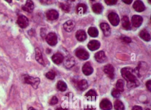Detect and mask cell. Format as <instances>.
<instances>
[{
	"mask_svg": "<svg viewBox=\"0 0 151 110\" xmlns=\"http://www.w3.org/2000/svg\"><path fill=\"white\" fill-rule=\"evenodd\" d=\"M22 9L24 11L31 13L34 10V3L32 1H27L25 5L22 6Z\"/></svg>",
	"mask_w": 151,
	"mask_h": 110,
	"instance_id": "12",
	"label": "cell"
},
{
	"mask_svg": "<svg viewBox=\"0 0 151 110\" xmlns=\"http://www.w3.org/2000/svg\"><path fill=\"white\" fill-rule=\"evenodd\" d=\"M75 63L74 58L71 56H68L65 59L64 65L66 68L70 69L74 65Z\"/></svg>",
	"mask_w": 151,
	"mask_h": 110,
	"instance_id": "17",
	"label": "cell"
},
{
	"mask_svg": "<svg viewBox=\"0 0 151 110\" xmlns=\"http://www.w3.org/2000/svg\"><path fill=\"white\" fill-rule=\"evenodd\" d=\"M114 106L116 110H124L125 107L122 102L119 100L115 101Z\"/></svg>",
	"mask_w": 151,
	"mask_h": 110,
	"instance_id": "29",
	"label": "cell"
},
{
	"mask_svg": "<svg viewBox=\"0 0 151 110\" xmlns=\"http://www.w3.org/2000/svg\"><path fill=\"white\" fill-rule=\"evenodd\" d=\"M76 56L81 59L86 60L89 58V55L88 52L85 49L83 48H79L77 49L75 52Z\"/></svg>",
	"mask_w": 151,
	"mask_h": 110,
	"instance_id": "5",
	"label": "cell"
},
{
	"mask_svg": "<svg viewBox=\"0 0 151 110\" xmlns=\"http://www.w3.org/2000/svg\"><path fill=\"white\" fill-rule=\"evenodd\" d=\"M35 33H36V32H35V30L33 29H31L28 31V34L30 36H34Z\"/></svg>",
	"mask_w": 151,
	"mask_h": 110,
	"instance_id": "40",
	"label": "cell"
},
{
	"mask_svg": "<svg viewBox=\"0 0 151 110\" xmlns=\"http://www.w3.org/2000/svg\"><path fill=\"white\" fill-rule=\"evenodd\" d=\"M60 7L62 9V10L66 13L69 12L70 10V8L68 5H65L63 3H60Z\"/></svg>",
	"mask_w": 151,
	"mask_h": 110,
	"instance_id": "32",
	"label": "cell"
},
{
	"mask_svg": "<svg viewBox=\"0 0 151 110\" xmlns=\"http://www.w3.org/2000/svg\"><path fill=\"white\" fill-rule=\"evenodd\" d=\"M132 110H143L142 108L141 107L138 106H135L133 107Z\"/></svg>",
	"mask_w": 151,
	"mask_h": 110,
	"instance_id": "41",
	"label": "cell"
},
{
	"mask_svg": "<svg viewBox=\"0 0 151 110\" xmlns=\"http://www.w3.org/2000/svg\"><path fill=\"white\" fill-rule=\"evenodd\" d=\"M105 2L107 5H115L117 3V1H115V0H106Z\"/></svg>",
	"mask_w": 151,
	"mask_h": 110,
	"instance_id": "36",
	"label": "cell"
},
{
	"mask_svg": "<svg viewBox=\"0 0 151 110\" xmlns=\"http://www.w3.org/2000/svg\"><path fill=\"white\" fill-rule=\"evenodd\" d=\"M108 19L110 23L114 26H117L119 23L120 18L116 13L112 12L108 15Z\"/></svg>",
	"mask_w": 151,
	"mask_h": 110,
	"instance_id": "6",
	"label": "cell"
},
{
	"mask_svg": "<svg viewBox=\"0 0 151 110\" xmlns=\"http://www.w3.org/2000/svg\"><path fill=\"white\" fill-rule=\"evenodd\" d=\"M58 102V99L56 96H53L49 102V104L51 105H54L55 104H57Z\"/></svg>",
	"mask_w": 151,
	"mask_h": 110,
	"instance_id": "35",
	"label": "cell"
},
{
	"mask_svg": "<svg viewBox=\"0 0 151 110\" xmlns=\"http://www.w3.org/2000/svg\"><path fill=\"white\" fill-rule=\"evenodd\" d=\"M100 28L103 31L105 36L108 37L110 35L111 29L109 24L106 23H102L100 24Z\"/></svg>",
	"mask_w": 151,
	"mask_h": 110,
	"instance_id": "18",
	"label": "cell"
},
{
	"mask_svg": "<svg viewBox=\"0 0 151 110\" xmlns=\"http://www.w3.org/2000/svg\"><path fill=\"white\" fill-rule=\"evenodd\" d=\"M85 110H95V109H93V108H85Z\"/></svg>",
	"mask_w": 151,
	"mask_h": 110,
	"instance_id": "44",
	"label": "cell"
},
{
	"mask_svg": "<svg viewBox=\"0 0 151 110\" xmlns=\"http://www.w3.org/2000/svg\"><path fill=\"white\" fill-rule=\"evenodd\" d=\"M82 70L84 74L88 76L92 74L93 70L91 63L89 62H87L83 66Z\"/></svg>",
	"mask_w": 151,
	"mask_h": 110,
	"instance_id": "9",
	"label": "cell"
},
{
	"mask_svg": "<svg viewBox=\"0 0 151 110\" xmlns=\"http://www.w3.org/2000/svg\"><path fill=\"white\" fill-rule=\"evenodd\" d=\"M139 36L144 41L148 42L151 40V36L148 32V31L146 29H143L139 32Z\"/></svg>",
	"mask_w": 151,
	"mask_h": 110,
	"instance_id": "23",
	"label": "cell"
},
{
	"mask_svg": "<svg viewBox=\"0 0 151 110\" xmlns=\"http://www.w3.org/2000/svg\"><path fill=\"white\" fill-rule=\"evenodd\" d=\"M59 14L58 12L55 10H49L47 12L46 17L48 20H54L59 18Z\"/></svg>",
	"mask_w": 151,
	"mask_h": 110,
	"instance_id": "11",
	"label": "cell"
},
{
	"mask_svg": "<svg viewBox=\"0 0 151 110\" xmlns=\"http://www.w3.org/2000/svg\"><path fill=\"white\" fill-rule=\"evenodd\" d=\"M112 96L115 98H119L120 96V92L116 89H114L112 92Z\"/></svg>",
	"mask_w": 151,
	"mask_h": 110,
	"instance_id": "34",
	"label": "cell"
},
{
	"mask_svg": "<svg viewBox=\"0 0 151 110\" xmlns=\"http://www.w3.org/2000/svg\"><path fill=\"white\" fill-rule=\"evenodd\" d=\"M146 110H150L149 109H147Z\"/></svg>",
	"mask_w": 151,
	"mask_h": 110,
	"instance_id": "47",
	"label": "cell"
},
{
	"mask_svg": "<svg viewBox=\"0 0 151 110\" xmlns=\"http://www.w3.org/2000/svg\"><path fill=\"white\" fill-rule=\"evenodd\" d=\"M87 7L84 4H79L76 7V11L79 14H83L87 11Z\"/></svg>",
	"mask_w": 151,
	"mask_h": 110,
	"instance_id": "24",
	"label": "cell"
},
{
	"mask_svg": "<svg viewBox=\"0 0 151 110\" xmlns=\"http://www.w3.org/2000/svg\"><path fill=\"white\" fill-rule=\"evenodd\" d=\"M46 77L50 80H53L56 77V73L53 71H50L46 74Z\"/></svg>",
	"mask_w": 151,
	"mask_h": 110,
	"instance_id": "31",
	"label": "cell"
},
{
	"mask_svg": "<svg viewBox=\"0 0 151 110\" xmlns=\"http://www.w3.org/2000/svg\"><path fill=\"white\" fill-rule=\"evenodd\" d=\"M100 107L103 110H110L112 108V104L109 100L105 98L100 102Z\"/></svg>",
	"mask_w": 151,
	"mask_h": 110,
	"instance_id": "10",
	"label": "cell"
},
{
	"mask_svg": "<svg viewBox=\"0 0 151 110\" xmlns=\"http://www.w3.org/2000/svg\"><path fill=\"white\" fill-rule=\"evenodd\" d=\"M87 46L89 50L91 51H96L98 50L100 47V42L97 40H93L89 42Z\"/></svg>",
	"mask_w": 151,
	"mask_h": 110,
	"instance_id": "14",
	"label": "cell"
},
{
	"mask_svg": "<svg viewBox=\"0 0 151 110\" xmlns=\"http://www.w3.org/2000/svg\"><path fill=\"white\" fill-rule=\"evenodd\" d=\"M122 1L124 2V3H126V4L129 5V4L132 3V2H133V1H132V0H126V1L123 0V1Z\"/></svg>",
	"mask_w": 151,
	"mask_h": 110,
	"instance_id": "42",
	"label": "cell"
},
{
	"mask_svg": "<svg viewBox=\"0 0 151 110\" xmlns=\"http://www.w3.org/2000/svg\"><path fill=\"white\" fill-rule=\"evenodd\" d=\"M46 41L49 45L54 46L56 45L58 42L57 36L54 33H50L45 38Z\"/></svg>",
	"mask_w": 151,
	"mask_h": 110,
	"instance_id": "3",
	"label": "cell"
},
{
	"mask_svg": "<svg viewBox=\"0 0 151 110\" xmlns=\"http://www.w3.org/2000/svg\"><path fill=\"white\" fill-rule=\"evenodd\" d=\"M75 23L72 20H69L66 22L64 24V27L65 30L68 32H71L75 27Z\"/></svg>",
	"mask_w": 151,
	"mask_h": 110,
	"instance_id": "19",
	"label": "cell"
},
{
	"mask_svg": "<svg viewBox=\"0 0 151 110\" xmlns=\"http://www.w3.org/2000/svg\"><path fill=\"white\" fill-rule=\"evenodd\" d=\"M97 96V95L96 92L93 90H89L86 94V96L91 97H95Z\"/></svg>",
	"mask_w": 151,
	"mask_h": 110,
	"instance_id": "33",
	"label": "cell"
},
{
	"mask_svg": "<svg viewBox=\"0 0 151 110\" xmlns=\"http://www.w3.org/2000/svg\"><path fill=\"white\" fill-rule=\"evenodd\" d=\"M56 110H68V109H64V108L60 107V108H57V109H56Z\"/></svg>",
	"mask_w": 151,
	"mask_h": 110,
	"instance_id": "43",
	"label": "cell"
},
{
	"mask_svg": "<svg viewBox=\"0 0 151 110\" xmlns=\"http://www.w3.org/2000/svg\"><path fill=\"white\" fill-rule=\"evenodd\" d=\"M133 8L137 12H141L144 11L145 9L143 2L141 1H136L133 5Z\"/></svg>",
	"mask_w": 151,
	"mask_h": 110,
	"instance_id": "13",
	"label": "cell"
},
{
	"mask_svg": "<svg viewBox=\"0 0 151 110\" xmlns=\"http://www.w3.org/2000/svg\"><path fill=\"white\" fill-rule=\"evenodd\" d=\"M28 110H36V109H35V108H33V107H29L28 109Z\"/></svg>",
	"mask_w": 151,
	"mask_h": 110,
	"instance_id": "45",
	"label": "cell"
},
{
	"mask_svg": "<svg viewBox=\"0 0 151 110\" xmlns=\"http://www.w3.org/2000/svg\"><path fill=\"white\" fill-rule=\"evenodd\" d=\"M121 75L127 81L128 88H134L139 85V82L133 74V70L130 67H125L121 70Z\"/></svg>",
	"mask_w": 151,
	"mask_h": 110,
	"instance_id": "1",
	"label": "cell"
},
{
	"mask_svg": "<svg viewBox=\"0 0 151 110\" xmlns=\"http://www.w3.org/2000/svg\"><path fill=\"white\" fill-rule=\"evenodd\" d=\"M22 81L24 83L30 84L35 89H37L41 82L39 78H33L28 74H24L22 76Z\"/></svg>",
	"mask_w": 151,
	"mask_h": 110,
	"instance_id": "2",
	"label": "cell"
},
{
	"mask_svg": "<svg viewBox=\"0 0 151 110\" xmlns=\"http://www.w3.org/2000/svg\"><path fill=\"white\" fill-rule=\"evenodd\" d=\"M35 53H36V59L39 64L42 65H44V62L42 54L41 51L39 48H36L35 49Z\"/></svg>",
	"mask_w": 151,
	"mask_h": 110,
	"instance_id": "20",
	"label": "cell"
},
{
	"mask_svg": "<svg viewBox=\"0 0 151 110\" xmlns=\"http://www.w3.org/2000/svg\"><path fill=\"white\" fill-rule=\"evenodd\" d=\"M143 19L142 17L141 16L135 15L133 16L132 18V22L133 25L135 27L137 28L140 27L142 23Z\"/></svg>",
	"mask_w": 151,
	"mask_h": 110,
	"instance_id": "8",
	"label": "cell"
},
{
	"mask_svg": "<svg viewBox=\"0 0 151 110\" xmlns=\"http://www.w3.org/2000/svg\"><path fill=\"white\" fill-rule=\"evenodd\" d=\"M92 10L94 13L97 14H100L102 12L103 7L100 3L94 4L92 6Z\"/></svg>",
	"mask_w": 151,
	"mask_h": 110,
	"instance_id": "26",
	"label": "cell"
},
{
	"mask_svg": "<svg viewBox=\"0 0 151 110\" xmlns=\"http://www.w3.org/2000/svg\"><path fill=\"white\" fill-rule=\"evenodd\" d=\"M94 57H95L96 60L99 63H102L104 62L106 59L105 53L103 51H100L96 53L94 55Z\"/></svg>",
	"mask_w": 151,
	"mask_h": 110,
	"instance_id": "16",
	"label": "cell"
},
{
	"mask_svg": "<svg viewBox=\"0 0 151 110\" xmlns=\"http://www.w3.org/2000/svg\"><path fill=\"white\" fill-rule=\"evenodd\" d=\"M88 86V85L87 81L85 79H82L78 82V87L79 90L81 91H85L87 88Z\"/></svg>",
	"mask_w": 151,
	"mask_h": 110,
	"instance_id": "25",
	"label": "cell"
},
{
	"mask_svg": "<svg viewBox=\"0 0 151 110\" xmlns=\"http://www.w3.org/2000/svg\"><path fill=\"white\" fill-rule=\"evenodd\" d=\"M88 33L89 35L91 36V37H97L98 35V31L96 28L91 27L88 30Z\"/></svg>",
	"mask_w": 151,
	"mask_h": 110,
	"instance_id": "27",
	"label": "cell"
},
{
	"mask_svg": "<svg viewBox=\"0 0 151 110\" xmlns=\"http://www.w3.org/2000/svg\"><path fill=\"white\" fill-rule=\"evenodd\" d=\"M57 88L61 92H64L67 89V85L64 82L59 81L57 83Z\"/></svg>",
	"mask_w": 151,
	"mask_h": 110,
	"instance_id": "28",
	"label": "cell"
},
{
	"mask_svg": "<svg viewBox=\"0 0 151 110\" xmlns=\"http://www.w3.org/2000/svg\"><path fill=\"white\" fill-rule=\"evenodd\" d=\"M17 23L21 28H26L29 25V20L25 16L20 15L18 18Z\"/></svg>",
	"mask_w": 151,
	"mask_h": 110,
	"instance_id": "4",
	"label": "cell"
},
{
	"mask_svg": "<svg viewBox=\"0 0 151 110\" xmlns=\"http://www.w3.org/2000/svg\"><path fill=\"white\" fill-rule=\"evenodd\" d=\"M7 1V2H10V3H11V2H12V1Z\"/></svg>",
	"mask_w": 151,
	"mask_h": 110,
	"instance_id": "46",
	"label": "cell"
},
{
	"mask_svg": "<svg viewBox=\"0 0 151 110\" xmlns=\"http://www.w3.org/2000/svg\"><path fill=\"white\" fill-rule=\"evenodd\" d=\"M52 61L56 64H60L63 62L64 60V57L63 55L60 53H57L52 56Z\"/></svg>",
	"mask_w": 151,
	"mask_h": 110,
	"instance_id": "15",
	"label": "cell"
},
{
	"mask_svg": "<svg viewBox=\"0 0 151 110\" xmlns=\"http://www.w3.org/2000/svg\"><path fill=\"white\" fill-rule=\"evenodd\" d=\"M121 23L122 27L125 29L130 30L131 29V24L129 22V19L126 16H125L121 19Z\"/></svg>",
	"mask_w": 151,
	"mask_h": 110,
	"instance_id": "21",
	"label": "cell"
},
{
	"mask_svg": "<svg viewBox=\"0 0 151 110\" xmlns=\"http://www.w3.org/2000/svg\"><path fill=\"white\" fill-rule=\"evenodd\" d=\"M41 35L42 38H46V30L44 28L41 29Z\"/></svg>",
	"mask_w": 151,
	"mask_h": 110,
	"instance_id": "38",
	"label": "cell"
},
{
	"mask_svg": "<svg viewBox=\"0 0 151 110\" xmlns=\"http://www.w3.org/2000/svg\"><path fill=\"white\" fill-rule=\"evenodd\" d=\"M147 88L150 92L151 91V81L150 80H148L147 82L146 83Z\"/></svg>",
	"mask_w": 151,
	"mask_h": 110,
	"instance_id": "39",
	"label": "cell"
},
{
	"mask_svg": "<svg viewBox=\"0 0 151 110\" xmlns=\"http://www.w3.org/2000/svg\"><path fill=\"white\" fill-rule=\"evenodd\" d=\"M76 38L78 41L83 42L87 39V34L84 30H78L76 33Z\"/></svg>",
	"mask_w": 151,
	"mask_h": 110,
	"instance_id": "22",
	"label": "cell"
},
{
	"mask_svg": "<svg viewBox=\"0 0 151 110\" xmlns=\"http://www.w3.org/2000/svg\"><path fill=\"white\" fill-rule=\"evenodd\" d=\"M103 71L109 78L111 79H114V68L112 65L109 64L105 66L103 68Z\"/></svg>",
	"mask_w": 151,
	"mask_h": 110,
	"instance_id": "7",
	"label": "cell"
},
{
	"mask_svg": "<svg viewBox=\"0 0 151 110\" xmlns=\"http://www.w3.org/2000/svg\"><path fill=\"white\" fill-rule=\"evenodd\" d=\"M122 40H123L125 42L127 43H129L132 42V40L130 38L128 37H125L123 38Z\"/></svg>",
	"mask_w": 151,
	"mask_h": 110,
	"instance_id": "37",
	"label": "cell"
},
{
	"mask_svg": "<svg viewBox=\"0 0 151 110\" xmlns=\"http://www.w3.org/2000/svg\"><path fill=\"white\" fill-rule=\"evenodd\" d=\"M124 82L121 79H119L116 82V89L120 92H123L124 91Z\"/></svg>",
	"mask_w": 151,
	"mask_h": 110,
	"instance_id": "30",
	"label": "cell"
}]
</instances>
